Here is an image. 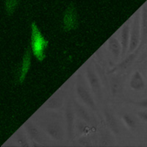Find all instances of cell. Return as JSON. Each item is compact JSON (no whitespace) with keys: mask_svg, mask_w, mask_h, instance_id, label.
<instances>
[{"mask_svg":"<svg viewBox=\"0 0 147 147\" xmlns=\"http://www.w3.org/2000/svg\"><path fill=\"white\" fill-rule=\"evenodd\" d=\"M48 41L44 38L36 24L32 23L31 25L30 35V49L32 55L39 61L45 58Z\"/></svg>","mask_w":147,"mask_h":147,"instance_id":"obj_1","label":"cell"},{"mask_svg":"<svg viewBox=\"0 0 147 147\" xmlns=\"http://www.w3.org/2000/svg\"><path fill=\"white\" fill-rule=\"evenodd\" d=\"M63 26L65 31H71L77 27V13L73 6H70L67 8L63 18Z\"/></svg>","mask_w":147,"mask_h":147,"instance_id":"obj_2","label":"cell"},{"mask_svg":"<svg viewBox=\"0 0 147 147\" xmlns=\"http://www.w3.org/2000/svg\"><path fill=\"white\" fill-rule=\"evenodd\" d=\"M30 65H31V53L30 51H27L24 55L22 64L18 72V80L21 83L25 80L30 69Z\"/></svg>","mask_w":147,"mask_h":147,"instance_id":"obj_3","label":"cell"},{"mask_svg":"<svg viewBox=\"0 0 147 147\" xmlns=\"http://www.w3.org/2000/svg\"><path fill=\"white\" fill-rule=\"evenodd\" d=\"M20 0H5V10L8 15H10L15 11Z\"/></svg>","mask_w":147,"mask_h":147,"instance_id":"obj_4","label":"cell"}]
</instances>
